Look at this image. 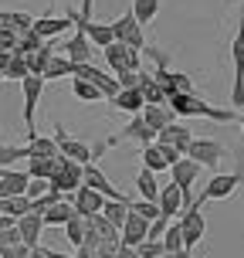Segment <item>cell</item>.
<instances>
[{
	"label": "cell",
	"instance_id": "obj_1",
	"mask_svg": "<svg viewBox=\"0 0 244 258\" xmlns=\"http://www.w3.org/2000/svg\"><path fill=\"white\" fill-rule=\"evenodd\" d=\"M167 105L173 109V116H200V119H214V122H234L237 112L234 109H214V105H207L204 99H197V95H170Z\"/></svg>",
	"mask_w": 244,
	"mask_h": 258
},
{
	"label": "cell",
	"instance_id": "obj_2",
	"mask_svg": "<svg viewBox=\"0 0 244 258\" xmlns=\"http://www.w3.org/2000/svg\"><path fill=\"white\" fill-rule=\"evenodd\" d=\"M204 197H197L190 207H183V218H177V224H180V231H183V248L187 251H193V248L204 241V234H207V221H204Z\"/></svg>",
	"mask_w": 244,
	"mask_h": 258
},
{
	"label": "cell",
	"instance_id": "obj_3",
	"mask_svg": "<svg viewBox=\"0 0 244 258\" xmlns=\"http://www.w3.org/2000/svg\"><path fill=\"white\" fill-rule=\"evenodd\" d=\"M231 61H234L231 105L237 112V109H244V14L237 17V31H234V41H231Z\"/></svg>",
	"mask_w": 244,
	"mask_h": 258
},
{
	"label": "cell",
	"instance_id": "obj_4",
	"mask_svg": "<svg viewBox=\"0 0 244 258\" xmlns=\"http://www.w3.org/2000/svg\"><path fill=\"white\" fill-rule=\"evenodd\" d=\"M48 187H51L54 194H75L85 187V167L82 163H75V160H64V156H58V170H54V177L48 180Z\"/></svg>",
	"mask_w": 244,
	"mask_h": 258
},
{
	"label": "cell",
	"instance_id": "obj_5",
	"mask_svg": "<svg viewBox=\"0 0 244 258\" xmlns=\"http://www.w3.org/2000/svg\"><path fill=\"white\" fill-rule=\"evenodd\" d=\"M54 146H58V156H64V160H75V163H82V167L95 163V156H92V146H89L85 140L71 136V133H68L61 122H54Z\"/></svg>",
	"mask_w": 244,
	"mask_h": 258
},
{
	"label": "cell",
	"instance_id": "obj_6",
	"mask_svg": "<svg viewBox=\"0 0 244 258\" xmlns=\"http://www.w3.org/2000/svg\"><path fill=\"white\" fill-rule=\"evenodd\" d=\"M105 64L112 68V75H122V72H142V51H132L122 41H112L105 48Z\"/></svg>",
	"mask_w": 244,
	"mask_h": 258
},
{
	"label": "cell",
	"instance_id": "obj_7",
	"mask_svg": "<svg viewBox=\"0 0 244 258\" xmlns=\"http://www.w3.org/2000/svg\"><path fill=\"white\" fill-rule=\"evenodd\" d=\"M224 156H227V146L210 136H193L190 150H187V160H193L197 167H217Z\"/></svg>",
	"mask_w": 244,
	"mask_h": 258
},
{
	"label": "cell",
	"instance_id": "obj_8",
	"mask_svg": "<svg viewBox=\"0 0 244 258\" xmlns=\"http://www.w3.org/2000/svg\"><path fill=\"white\" fill-rule=\"evenodd\" d=\"M41 92H44V78L27 75L24 82H21V95H24V126H27V140H31V136H38V129H34V116H38Z\"/></svg>",
	"mask_w": 244,
	"mask_h": 258
},
{
	"label": "cell",
	"instance_id": "obj_9",
	"mask_svg": "<svg viewBox=\"0 0 244 258\" xmlns=\"http://www.w3.org/2000/svg\"><path fill=\"white\" fill-rule=\"evenodd\" d=\"M85 187H89V190H95V194H102L105 201H119V204H132V197L119 190L116 183H112V180H109V177L102 173V167H99V163H89V167H85Z\"/></svg>",
	"mask_w": 244,
	"mask_h": 258
},
{
	"label": "cell",
	"instance_id": "obj_10",
	"mask_svg": "<svg viewBox=\"0 0 244 258\" xmlns=\"http://www.w3.org/2000/svg\"><path fill=\"white\" fill-rule=\"evenodd\" d=\"M112 38L129 44L132 51H146V38H142V27H139V21L132 17V11H126L122 17L112 21Z\"/></svg>",
	"mask_w": 244,
	"mask_h": 258
},
{
	"label": "cell",
	"instance_id": "obj_11",
	"mask_svg": "<svg viewBox=\"0 0 244 258\" xmlns=\"http://www.w3.org/2000/svg\"><path fill=\"white\" fill-rule=\"evenodd\" d=\"M126 140H136V143H142V146H149V143H156V133L142 122V116H132L126 129H119L116 136H109V140H105V146L112 150V146H119V143H126Z\"/></svg>",
	"mask_w": 244,
	"mask_h": 258
},
{
	"label": "cell",
	"instance_id": "obj_12",
	"mask_svg": "<svg viewBox=\"0 0 244 258\" xmlns=\"http://www.w3.org/2000/svg\"><path fill=\"white\" fill-rule=\"evenodd\" d=\"M200 170H204V167H197V163H193V160H187V156H183L180 163H173V167H170V180L183 190L187 204H193V194L190 190H193V183H197V177H200Z\"/></svg>",
	"mask_w": 244,
	"mask_h": 258
},
{
	"label": "cell",
	"instance_id": "obj_13",
	"mask_svg": "<svg viewBox=\"0 0 244 258\" xmlns=\"http://www.w3.org/2000/svg\"><path fill=\"white\" fill-rule=\"evenodd\" d=\"M241 180H244L241 173H217V177L207 180V187H204L200 197H204V201H227V197L241 187Z\"/></svg>",
	"mask_w": 244,
	"mask_h": 258
},
{
	"label": "cell",
	"instance_id": "obj_14",
	"mask_svg": "<svg viewBox=\"0 0 244 258\" xmlns=\"http://www.w3.org/2000/svg\"><path fill=\"white\" fill-rule=\"evenodd\" d=\"M68 201H71V207H75V214H78V218H85V221L99 218V214H102V207H105V197H102V194H95V190H89V187L75 190Z\"/></svg>",
	"mask_w": 244,
	"mask_h": 258
},
{
	"label": "cell",
	"instance_id": "obj_15",
	"mask_svg": "<svg viewBox=\"0 0 244 258\" xmlns=\"http://www.w3.org/2000/svg\"><path fill=\"white\" fill-rule=\"evenodd\" d=\"M156 204H159V218H167V221H173L183 207H190L187 197H183V190L173 180H170L167 187H159V201H156Z\"/></svg>",
	"mask_w": 244,
	"mask_h": 258
},
{
	"label": "cell",
	"instance_id": "obj_16",
	"mask_svg": "<svg viewBox=\"0 0 244 258\" xmlns=\"http://www.w3.org/2000/svg\"><path fill=\"white\" fill-rule=\"evenodd\" d=\"M64 27H75V11H68L64 17H51V14H44V17H34V34H38L41 41H48V38H58Z\"/></svg>",
	"mask_w": 244,
	"mask_h": 258
},
{
	"label": "cell",
	"instance_id": "obj_17",
	"mask_svg": "<svg viewBox=\"0 0 244 258\" xmlns=\"http://www.w3.org/2000/svg\"><path fill=\"white\" fill-rule=\"evenodd\" d=\"M122 245L126 248H139L146 238H149V221H142L132 207H129V218H126V224H122Z\"/></svg>",
	"mask_w": 244,
	"mask_h": 258
},
{
	"label": "cell",
	"instance_id": "obj_18",
	"mask_svg": "<svg viewBox=\"0 0 244 258\" xmlns=\"http://www.w3.org/2000/svg\"><path fill=\"white\" fill-rule=\"evenodd\" d=\"M156 143H159V146H173V150H180V153L187 156V150H190V143H193V133L183 126V122H173V126H167L156 136Z\"/></svg>",
	"mask_w": 244,
	"mask_h": 258
},
{
	"label": "cell",
	"instance_id": "obj_19",
	"mask_svg": "<svg viewBox=\"0 0 244 258\" xmlns=\"http://www.w3.org/2000/svg\"><path fill=\"white\" fill-rule=\"evenodd\" d=\"M27 170H7L4 177H0V201H11V197H24L27 194Z\"/></svg>",
	"mask_w": 244,
	"mask_h": 258
},
{
	"label": "cell",
	"instance_id": "obj_20",
	"mask_svg": "<svg viewBox=\"0 0 244 258\" xmlns=\"http://www.w3.org/2000/svg\"><path fill=\"white\" fill-rule=\"evenodd\" d=\"M139 116H142V122L153 129L156 136H159L167 126H173V122H177V116H173V109H170V105H146Z\"/></svg>",
	"mask_w": 244,
	"mask_h": 258
},
{
	"label": "cell",
	"instance_id": "obj_21",
	"mask_svg": "<svg viewBox=\"0 0 244 258\" xmlns=\"http://www.w3.org/2000/svg\"><path fill=\"white\" fill-rule=\"evenodd\" d=\"M112 109L126 112V116H139L142 109H146V99H142L139 89H122L116 99H112Z\"/></svg>",
	"mask_w": 244,
	"mask_h": 258
},
{
	"label": "cell",
	"instance_id": "obj_22",
	"mask_svg": "<svg viewBox=\"0 0 244 258\" xmlns=\"http://www.w3.org/2000/svg\"><path fill=\"white\" fill-rule=\"evenodd\" d=\"M17 231H21V241H24L27 248H38L41 231H44V218H41V214H27V218L17 221Z\"/></svg>",
	"mask_w": 244,
	"mask_h": 258
},
{
	"label": "cell",
	"instance_id": "obj_23",
	"mask_svg": "<svg viewBox=\"0 0 244 258\" xmlns=\"http://www.w3.org/2000/svg\"><path fill=\"white\" fill-rule=\"evenodd\" d=\"M41 218H44V228H58V224L64 228V224H68L71 218H78V214H75V207H71V201H68V197H61V201H58V204H51L44 214H41Z\"/></svg>",
	"mask_w": 244,
	"mask_h": 258
},
{
	"label": "cell",
	"instance_id": "obj_24",
	"mask_svg": "<svg viewBox=\"0 0 244 258\" xmlns=\"http://www.w3.org/2000/svg\"><path fill=\"white\" fill-rule=\"evenodd\" d=\"M27 153H31V160H58V146H54V136H31V140L24 143Z\"/></svg>",
	"mask_w": 244,
	"mask_h": 258
},
{
	"label": "cell",
	"instance_id": "obj_25",
	"mask_svg": "<svg viewBox=\"0 0 244 258\" xmlns=\"http://www.w3.org/2000/svg\"><path fill=\"white\" fill-rule=\"evenodd\" d=\"M136 190H139V201L156 204V201H159V180H156V173L139 170V173H136Z\"/></svg>",
	"mask_w": 244,
	"mask_h": 258
},
{
	"label": "cell",
	"instance_id": "obj_26",
	"mask_svg": "<svg viewBox=\"0 0 244 258\" xmlns=\"http://www.w3.org/2000/svg\"><path fill=\"white\" fill-rule=\"evenodd\" d=\"M54 78H75V64L64 54H51V61L44 68V82H54Z\"/></svg>",
	"mask_w": 244,
	"mask_h": 258
},
{
	"label": "cell",
	"instance_id": "obj_27",
	"mask_svg": "<svg viewBox=\"0 0 244 258\" xmlns=\"http://www.w3.org/2000/svg\"><path fill=\"white\" fill-rule=\"evenodd\" d=\"M142 170H149V173H159V170H170L167 156H163V150H159L156 143H149V146H142Z\"/></svg>",
	"mask_w": 244,
	"mask_h": 258
},
{
	"label": "cell",
	"instance_id": "obj_28",
	"mask_svg": "<svg viewBox=\"0 0 244 258\" xmlns=\"http://www.w3.org/2000/svg\"><path fill=\"white\" fill-rule=\"evenodd\" d=\"M159 4H163V0H132L129 11H132V17L139 21V27H146L156 14H159Z\"/></svg>",
	"mask_w": 244,
	"mask_h": 258
},
{
	"label": "cell",
	"instance_id": "obj_29",
	"mask_svg": "<svg viewBox=\"0 0 244 258\" xmlns=\"http://www.w3.org/2000/svg\"><path fill=\"white\" fill-rule=\"evenodd\" d=\"M85 34H89V41L95 44V48H102V51L116 41L112 38V24H99V21H92V24L85 27Z\"/></svg>",
	"mask_w": 244,
	"mask_h": 258
},
{
	"label": "cell",
	"instance_id": "obj_30",
	"mask_svg": "<svg viewBox=\"0 0 244 258\" xmlns=\"http://www.w3.org/2000/svg\"><path fill=\"white\" fill-rule=\"evenodd\" d=\"M54 170H58V160H27V177L31 180H51Z\"/></svg>",
	"mask_w": 244,
	"mask_h": 258
},
{
	"label": "cell",
	"instance_id": "obj_31",
	"mask_svg": "<svg viewBox=\"0 0 244 258\" xmlns=\"http://www.w3.org/2000/svg\"><path fill=\"white\" fill-rule=\"evenodd\" d=\"M102 218L109 221L112 228H119V231H122V224H126V218H129V204H119V201H105Z\"/></svg>",
	"mask_w": 244,
	"mask_h": 258
},
{
	"label": "cell",
	"instance_id": "obj_32",
	"mask_svg": "<svg viewBox=\"0 0 244 258\" xmlns=\"http://www.w3.org/2000/svg\"><path fill=\"white\" fill-rule=\"evenodd\" d=\"M0 211L11 221H21V218L31 214V201H27V197H11V201H0Z\"/></svg>",
	"mask_w": 244,
	"mask_h": 258
},
{
	"label": "cell",
	"instance_id": "obj_33",
	"mask_svg": "<svg viewBox=\"0 0 244 258\" xmlns=\"http://www.w3.org/2000/svg\"><path fill=\"white\" fill-rule=\"evenodd\" d=\"M163 248H167V255L187 251V248H183V231H180V224H177V221H170L167 234H163Z\"/></svg>",
	"mask_w": 244,
	"mask_h": 258
},
{
	"label": "cell",
	"instance_id": "obj_34",
	"mask_svg": "<svg viewBox=\"0 0 244 258\" xmlns=\"http://www.w3.org/2000/svg\"><path fill=\"white\" fill-rule=\"evenodd\" d=\"M71 92H75V99H82V102H102V92L95 89L92 82H82V78H71Z\"/></svg>",
	"mask_w": 244,
	"mask_h": 258
},
{
	"label": "cell",
	"instance_id": "obj_35",
	"mask_svg": "<svg viewBox=\"0 0 244 258\" xmlns=\"http://www.w3.org/2000/svg\"><path fill=\"white\" fill-rule=\"evenodd\" d=\"M27 75H31V72H27V58H24V54H17V51H14V54H11V61H7V72H4V78L24 82Z\"/></svg>",
	"mask_w": 244,
	"mask_h": 258
},
{
	"label": "cell",
	"instance_id": "obj_36",
	"mask_svg": "<svg viewBox=\"0 0 244 258\" xmlns=\"http://www.w3.org/2000/svg\"><path fill=\"white\" fill-rule=\"evenodd\" d=\"M17 160H31L27 146H0V170H11V163Z\"/></svg>",
	"mask_w": 244,
	"mask_h": 258
},
{
	"label": "cell",
	"instance_id": "obj_37",
	"mask_svg": "<svg viewBox=\"0 0 244 258\" xmlns=\"http://www.w3.org/2000/svg\"><path fill=\"white\" fill-rule=\"evenodd\" d=\"M64 234H68V241L75 248L85 245V218H71L68 224H64Z\"/></svg>",
	"mask_w": 244,
	"mask_h": 258
},
{
	"label": "cell",
	"instance_id": "obj_38",
	"mask_svg": "<svg viewBox=\"0 0 244 258\" xmlns=\"http://www.w3.org/2000/svg\"><path fill=\"white\" fill-rule=\"evenodd\" d=\"M132 211H136V214H139L142 221H149V224H153L156 218H159V204H149V201H132Z\"/></svg>",
	"mask_w": 244,
	"mask_h": 258
},
{
	"label": "cell",
	"instance_id": "obj_39",
	"mask_svg": "<svg viewBox=\"0 0 244 258\" xmlns=\"http://www.w3.org/2000/svg\"><path fill=\"white\" fill-rule=\"evenodd\" d=\"M136 255L139 258H163L167 248H163V241H142V245L136 248Z\"/></svg>",
	"mask_w": 244,
	"mask_h": 258
},
{
	"label": "cell",
	"instance_id": "obj_40",
	"mask_svg": "<svg viewBox=\"0 0 244 258\" xmlns=\"http://www.w3.org/2000/svg\"><path fill=\"white\" fill-rule=\"evenodd\" d=\"M14 245H24V241H21V231H17V224L0 231V251H4V248H14Z\"/></svg>",
	"mask_w": 244,
	"mask_h": 258
},
{
	"label": "cell",
	"instance_id": "obj_41",
	"mask_svg": "<svg viewBox=\"0 0 244 258\" xmlns=\"http://www.w3.org/2000/svg\"><path fill=\"white\" fill-rule=\"evenodd\" d=\"M48 190H51V187H48V180H31V183H27V194H24V197H27V201H41Z\"/></svg>",
	"mask_w": 244,
	"mask_h": 258
},
{
	"label": "cell",
	"instance_id": "obj_42",
	"mask_svg": "<svg viewBox=\"0 0 244 258\" xmlns=\"http://www.w3.org/2000/svg\"><path fill=\"white\" fill-rule=\"evenodd\" d=\"M167 228H170V221H167V218H156L153 224H149V238H146V241H163Z\"/></svg>",
	"mask_w": 244,
	"mask_h": 258
},
{
	"label": "cell",
	"instance_id": "obj_43",
	"mask_svg": "<svg viewBox=\"0 0 244 258\" xmlns=\"http://www.w3.org/2000/svg\"><path fill=\"white\" fill-rule=\"evenodd\" d=\"M51 255H54L51 248H41V245H38V248H31V258H51Z\"/></svg>",
	"mask_w": 244,
	"mask_h": 258
},
{
	"label": "cell",
	"instance_id": "obj_44",
	"mask_svg": "<svg viewBox=\"0 0 244 258\" xmlns=\"http://www.w3.org/2000/svg\"><path fill=\"white\" fill-rule=\"evenodd\" d=\"M14 224H17V221H11L4 211H0V231H4V228H14Z\"/></svg>",
	"mask_w": 244,
	"mask_h": 258
},
{
	"label": "cell",
	"instance_id": "obj_45",
	"mask_svg": "<svg viewBox=\"0 0 244 258\" xmlns=\"http://www.w3.org/2000/svg\"><path fill=\"white\" fill-rule=\"evenodd\" d=\"M163 258H193L190 251H177V255H163Z\"/></svg>",
	"mask_w": 244,
	"mask_h": 258
},
{
	"label": "cell",
	"instance_id": "obj_46",
	"mask_svg": "<svg viewBox=\"0 0 244 258\" xmlns=\"http://www.w3.org/2000/svg\"><path fill=\"white\" fill-rule=\"evenodd\" d=\"M51 258H75V255H61V251H54V255Z\"/></svg>",
	"mask_w": 244,
	"mask_h": 258
},
{
	"label": "cell",
	"instance_id": "obj_47",
	"mask_svg": "<svg viewBox=\"0 0 244 258\" xmlns=\"http://www.w3.org/2000/svg\"><path fill=\"white\" fill-rule=\"evenodd\" d=\"M237 119H241V133H244V112H241V116H237Z\"/></svg>",
	"mask_w": 244,
	"mask_h": 258
},
{
	"label": "cell",
	"instance_id": "obj_48",
	"mask_svg": "<svg viewBox=\"0 0 244 258\" xmlns=\"http://www.w3.org/2000/svg\"><path fill=\"white\" fill-rule=\"evenodd\" d=\"M227 4H244V0H227Z\"/></svg>",
	"mask_w": 244,
	"mask_h": 258
},
{
	"label": "cell",
	"instance_id": "obj_49",
	"mask_svg": "<svg viewBox=\"0 0 244 258\" xmlns=\"http://www.w3.org/2000/svg\"><path fill=\"white\" fill-rule=\"evenodd\" d=\"M0 78H4V75H0Z\"/></svg>",
	"mask_w": 244,
	"mask_h": 258
}]
</instances>
